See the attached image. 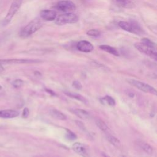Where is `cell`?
<instances>
[{
  "label": "cell",
  "instance_id": "cell-1",
  "mask_svg": "<svg viewBox=\"0 0 157 157\" xmlns=\"http://www.w3.org/2000/svg\"><path fill=\"white\" fill-rule=\"evenodd\" d=\"M42 26V23L39 19H34L20 30L19 36L23 39L27 38L37 31Z\"/></svg>",
  "mask_w": 157,
  "mask_h": 157
},
{
  "label": "cell",
  "instance_id": "cell-2",
  "mask_svg": "<svg viewBox=\"0 0 157 157\" xmlns=\"http://www.w3.org/2000/svg\"><path fill=\"white\" fill-rule=\"evenodd\" d=\"M127 82L134 87L137 88L138 90L144 93H150V94H152L153 95L157 96V90H156L154 87L150 85L149 84H147L146 83L142 82L139 80L132 79V78L128 79Z\"/></svg>",
  "mask_w": 157,
  "mask_h": 157
},
{
  "label": "cell",
  "instance_id": "cell-3",
  "mask_svg": "<svg viewBox=\"0 0 157 157\" xmlns=\"http://www.w3.org/2000/svg\"><path fill=\"white\" fill-rule=\"evenodd\" d=\"M22 2H23V0H13L9 7V10L2 21L3 26H6L8 25L11 21V20H12V18H13L16 13L18 12V10L20 8Z\"/></svg>",
  "mask_w": 157,
  "mask_h": 157
},
{
  "label": "cell",
  "instance_id": "cell-4",
  "mask_svg": "<svg viewBox=\"0 0 157 157\" xmlns=\"http://www.w3.org/2000/svg\"><path fill=\"white\" fill-rule=\"evenodd\" d=\"M78 21V17L77 15L67 12L61 14L56 17L55 19V23L58 25H63L69 23H75Z\"/></svg>",
  "mask_w": 157,
  "mask_h": 157
},
{
  "label": "cell",
  "instance_id": "cell-5",
  "mask_svg": "<svg viewBox=\"0 0 157 157\" xmlns=\"http://www.w3.org/2000/svg\"><path fill=\"white\" fill-rule=\"evenodd\" d=\"M134 47L137 50L141 53H145V55L149 56L152 59L157 61V50L156 47H151L144 43L137 42L134 44Z\"/></svg>",
  "mask_w": 157,
  "mask_h": 157
},
{
  "label": "cell",
  "instance_id": "cell-6",
  "mask_svg": "<svg viewBox=\"0 0 157 157\" xmlns=\"http://www.w3.org/2000/svg\"><path fill=\"white\" fill-rule=\"evenodd\" d=\"M55 7L59 11L66 13L74 11L76 9L75 4L69 0L60 1L56 4Z\"/></svg>",
  "mask_w": 157,
  "mask_h": 157
},
{
  "label": "cell",
  "instance_id": "cell-7",
  "mask_svg": "<svg viewBox=\"0 0 157 157\" xmlns=\"http://www.w3.org/2000/svg\"><path fill=\"white\" fill-rule=\"evenodd\" d=\"M40 62H41V60L36 59H0V65L9 64H30Z\"/></svg>",
  "mask_w": 157,
  "mask_h": 157
},
{
  "label": "cell",
  "instance_id": "cell-8",
  "mask_svg": "<svg viewBox=\"0 0 157 157\" xmlns=\"http://www.w3.org/2000/svg\"><path fill=\"white\" fill-rule=\"evenodd\" d=\"M73 150L83 157H90V153L86 146L80 142L74 143L72 145Z\"/></svg>",
  "mask_w": 157,
  "mask_h": 157
},
{
  "label": "cell",
  "instance_id": "cell-9",
  "mask_svg": "<svg viewBox=\"0 0 157 157\" xmlns=\"http://www.w3.org/2000/svg\"><path fill=\"white\" fill-rule=\"evenodd\" d=\"M76 47L78 50L85 53L91 52L94 48L92 44L87 40H80L78 42Z\"/></svg>",
  "mask_w": 157,
  "mask_h": 157
},
{
  "label": "cell",
  "instance_id": "cell-10",
  "mask_svg": "<svg viewBox=\"0 0 157 157\" xmlns=\"http://www.w3.org/2000/svg\"><path fill=\"white\" fill-rule=\"evenodd\" d=\"M40 15L45 20L53 21L56 18V12L53 10L44 9L40 11Z\"/></svg>",
  "mask_w": 157,
  "mask_h": 157
},
{
  "label": "cell",
  "instance_id": "cell-11",
  "mask_svg": "<svg viewBox=\"0 0 157 157\" xmlns=\"http://www.w3.org/2000/svg\"><path fill=\"white\" fill-rule=\"evenodd\" d=\"M19 115V112L14 110H0V117L3 118H12L17 117Z\"/></svg>",
  "mask_w": 157,
  "mask_h": 157
},
{
  "label": "cell",
  "instance_id": "cell-12",
  "mask_svg": "<svg viewBox=\"0 0 157 157\" xmlns=\"http://www.w3.org/2000/svg\"><path fill=\"white\" fill-rule=\"evenodd\" d=\"M71 111L74 113L75 115H76L78 117H79L81 119L83 120H87L90 118V114L89 113L83 110V109H71Z\"/></svg>",
  "mask_w": 157,
  "mask_h": 157
},
{
  "label": "cell",
  "instance_id": "cell-13",
  "mask_svg": "<svg viewBox=\"0 0 157 157\" xmlns=\"http://www.w3.org/2000/svg\"><path fill=\"white\" fill-rule=\"evenodd\" d=\"M99 47L102 50L105 51L110 54H112V55L117 56H119V53H118V50L115 47H111L108 45H99Z\"/></svg>",
  "mask_w": 157,
  "mask_h": 157
},
{
  "label": "cell",
  "instance_id": "cell-14",
  "mask_svg": "<svg viewBox=\"0 0 157 157\" xmlns=\"http://www.w3.org/2000/svg\"><path fill=\"white\" fill-rule=\"evenodd\" d=\"M50 114L52 117H53L56 119L60 120H64L67 118L66 116L63 113H62L61 112H60L56 109L50 110Z\"/></svg>",
  "mask_w": 157,
  "mask_h": 157
},
{
  "label": "cell",
  "instance_id": "cell-15",
  "mask_svg": "<svg viewBox=\"0 0 157 157\" xmlns=\"http://www.w3.org/2000/svg\"><path fill=\"white\" fill-rule=\"evenodd\" d=\"M66 94H67L68 96L69 97H71L74 99H75L79 101H81L83 103L85 104H88V102L87 101V99L84 98L83 96L78 94V93H70V92H66L65 93Z\"/></svg>",
  "mask_w": 157,
  "mask_h": 157
},
{
  "label": "cell",
  "instance_id": "cell-16",
  "mask_svg": "<svg viewBox=\"0 0 157 157\" xmlns=\"http://www.w3.org/2000/svg\"><path fill=\"white\" fill-rule=\"evenodd\" d=\"M139 145L140 146V147L148 155H151L153 153V148L150 146V145H149L148 143L140 140L138 142Z\"/></svg>",
  "mask_w": 157,
  "mask_h": 157
},
{
  "label": "cell",
  "instance_id": "cell-17",
  "mask_svg": "<svg viewBox=\"0 0 157 157\" xmlns=\"http://www.w3.org/2000/svg\"><path fill=\"white\" fill-rule=\"evenodd\" d=\"M118 26L126 31L132 33V24L131 21L127 22L124 21H120L118 23Z\"/></svg>",
  "mask_w": 157,
  "mask_h": 157
},
{
  "label": "cell",
  "instance_id": "cell-18",
  "mask_svg": "<svg viewBox=\"0 0 157 157\" xmlns=\"http://www.w3.org/2000/svg\"><path fill=\"white\" fill-rule=\"evenodd\" d=\"M107 139L108 140V141L113 146L116 147H120L121 146V143L120 141L119 140V139H118L117 137H115V136L109 134L107 136Z\"/></svg>",
  "mask_w": 157,
  "mask_h": 157
},
{
  "label": "cell",
  "instance_id": "cell-19",
  "mask_svg": "<svg viewBox=\"0 0 157 157\" xmlns=\"http://www.w3.org/2000/svg\"><path fill=\"white\" fill-rule=\"evenodd\" d=\"M117 4L123 7L126 8H130L132 7L133 6V3L130 0H115Z\"/></svg>",
  "mask_w": 157,
  "mask_h": 157
},
{
  "label": "cell",
  "instance_id": "cell-20",
  "mask_svg": "<svg viewBox=\"0 0 157 157\" xmlns=\"http://www.w3.org/2000/svg\"><path fill=\"white\" fill-rule=\"evenodd\" d=\"M96 124L97 126L102 131L106 132L109 129V128H108L107 125L106 124V123L100 119H98L96 120Z\"/></svg>",
  "mask_w": 157,
  "mask_h": 157
},
{
  "label": "cell",
  "instance_id": "cell-21",
  "mask_svg": "<svg viewBox=\"0 0 157 157\" xmlns=\"http://www.w3.org/2000/svg\"><path fill=\"white\" fill-rule=\"evenodd\" d=\"M102 100L106 102L109 105L111 106V107H113V106H115V104H116V102H115V99L110 96H109V95H106L103 98H102Z\"/></svg>",
  "mask_w": 157,
  "mask_h": 157
},
{
  "label": "cell",
  "instance_id": "cell-22",
  "mask_svg": "<svg viewBox=\"0 0 157 157\" xmlns=\"http://www.w3.org/2000/svg\"><path fill=\"white\" fill-rule=\"evenodd\" d=\"M86 34L88 36H91V37H98L100 36L101 34V33L99 30L98 29H89L87 32H86Z\"/></svg>",
  "mask_w": 157,
  "mask_h": 157
},
{
  "label": "cell",
  "instance_id": "cell-23",
  "mask_svg": "<svg viewBox=\"0 0 157 157\" xmlns=\"http://www.w3.org/2000/svg\"><path fill=\"white\" fill-rule=\"evenodd\" d=\"M66 137L67 139L70 140H74L75 139H77L76 135L72 131H71L69 129H67V133L66 134Z\"/></svg>",
  "mask_w": 157,
  "mask_h": 157
},
{
  "label": "cell",
  "instance_id": "cell-24",
  "mask_svg": "<svg viewBox=\"0 0 157 157\" xmlns=\"http://www.w3.org/2000/svg\"><path fill=\"white\" fill-rule=\"evenodd\" d=\"M12 85L15 88H20L23 85V81L21 79H16L12 82Z\"/></svg>",
  "mask_w": 157,
  "mask_h": 157
},
{
  "label": "cell",
  "instance_id": "cell-25",
  "mask_svg": "<svg viewBox=\"0 0 157 157\" xmlns=\"http://www.w3.org/2000/svg\"><path fill=\"white\" fill-rule=\"evenodd\" d=\"M141 42H142V43H144V44H146V45H147L151 47H156L155 44L151 40H150V39H148V38H143V39H142V41H141Z\"/></svg>",
  "mask_w": 157,
  "mask_h": 157
},
{
  "label": "cell",
  "instance_id": "cell-26",
  "mask_svg": "<svg viewBox=\"0 0 157 157\" xmlns=\"http://www.w3.org/2000/svg\"><path fill=\"white\" fill-rule=\"evenodd\" d=\"M72 86L74 88L77 89V90H80L82 89V84L80 83V82L77 81V80H75L72 83Z\"/></svg>",
  "mask_w": 157,
  "mask_h": 157
},
{
  "label": "cell",
  "instance_id": "cell-27",
  "mask_svg": "<svg viewBox=\"0 0 157 157\" xmlns=\"http://www.w3.org/2000/svg\"><path fill=\"white\" fill-rule=\"evenodd\" d=\"M75 123L77 124V125L78 126V127L82 131H86V129L85 127V125L81 121H78V120H76L75 121Z\"/></svg>",
  "mask_w": 157,
  "mask_h": 157
},
{
  "label": "cell",
  "instance_id": "cell-28",
  "mask_svg": "<svg viewBox=\"0 0 157 157\" xmlns=\"http://www.w3.org/2000/svg\"><path fill=\"white\" fill-rule=\"evenodd\" d=\"M29 114V109L27 108V107H25L23 110V113H22V117L23 118H27L28 117Z\"/></svg>",
  "mask_w": 157,
  "mask_h": 157
},
{
  "label": "cell",
  "instance_id": "cell-29",
  "mask_svg": "<svg viewBox=\"0 0 157 157\" xmlns=\"http://www.w3.org/2000/svg\"><path fill=\"white\" fill-rule=\"evenodd\" d=\"M46 91L47 92H48V93H49L51 95H55V93H53L52 90H48V89H47L46 90Z\"/></svg>",
  "mask_w": 157,
  "mask_h": 157
},
{
  "label": "cell",
  "instance_id": "cell-30",
  "mask_svg": "<svg viewBox=\"0 0 157 157\" xmlns=\"http://www.w3.org/2000/svg\"><path fill=\"white\" fill-rule=\"evenodd\" d=\"M4 94V90L2 86L0 85V96H2Z\"/></svg>",
  "mask_w": 157,
  "mask_h": 157
},
{
  "label": "cell",
  "instance_id": "cell-31",
  "mask_svg": "<svg viewBox=\"0 0 157 157\" xmlns=\"http://www.w3.org/2000/svg\"><path fill=\"white\" fill-rule=\"evenodd\" d=\"M4 71V68L2 67V65H0V74L2 73Z\"/></svg>",
  "mask_w": 157,
  "mask_h": 157
},
{
  "label": "cell",
  "instance_id": "cell-32",
  "mask_svg": "<svg viewBox=\"0 0 157 157\" xmlns=\"http://www.w3.org/2000/svg\"><path fill=\"white\" fill-rule=\"evenodd\" d=\"M103 156H104V157H110L109 156H108V155H107L105 154H103Z\"/></svg>",
  "mask_w": 157,
  "mask_h": 157
},
{
  "label": "cell",
  "instance_id": "cell-33",
  "mask_svg": "<svg viewBox=\"0 0 157 157\" xmlns=\"http://www.w3.org/2000/svg\"><path fill=\"white\" fill-rule=\"evenodd\" d=\"M122 157H125V156H122Z\"/></svg>",
  "mask_w": 157,
  "mask_h": 157
}]
</instances>
